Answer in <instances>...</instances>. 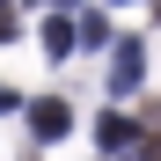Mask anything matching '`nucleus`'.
<instances>
[{"label":"nucleus","instance_id":"nucleus-1","mask_svg":"<svg viewBox=\"0 0 161 161\" xmlns=\"http://www.w3.org/2000/svg\"><path fill=\"white\" fill-rule=\"evenodd\" d=\"M139 80H147V44L139 37H117L110 44V66H103V88H110V95H132Z\"/></svg>","mask_w":161,"mask_h":161},{"label":"nucleus","instance_id":"nucleus-2","mask_svg":"<svg viewBox=\"0 0 161 161\" xmlns=\"http://www.w3.org/2000/svg\"><path fill=\"white\" fill-rule=\"evenodd\" d=\"M30 132H37V139H66V132H73V103L66 95H37L30 103Z\"/></svg>","mask_w":161,"mask_h":161},{"label":"nucleus","instance_id":"nucleus-3","mask_svg":"<svg viewBox=\"0 0 161 161\" xmlns=\"http://www.w3.org/2000/svg\"><path fill=\"white\" fill-rule=\"evenodd\" d=\"M132 139H139V125H132V117H117V110L95 117V147H103V154H125Z\"/></svg>","mask_w":161,"mask_h":161},{"label":"nucleus","instance_id":"nucleus-4","mask_svg":"<svg viewBox=\"0 0 161 161\" xmlns=\"http://www.w3.org/2000/svg\"><path fill=\"white\" fill-rule=\"evenodd\" d=\"M37 37H44L51 59H66V51H73V22H66V15H44V30H37Z\"/></svg>","mask_w":161,"mask_h":161},{"label":"nucleus","instance_id":"nucleus-5","mask_svg":"<svg viewBox=\"0 0 161 161\" xmlns=\"http://www.w3.org/2000/svg\"><path fill=\"white\" fill-rule=\"evenodd\" d=\"M73 44L103 51V44H110V22H103V15H80V22H73Z\"/></svg>","mask_w":161,"mask_h":161},{"label":"nucleus","instance_id":"nucleus-6","mask_svg":"<svg viewBox=\"0 0 161 161\" xmlns=\"http://www.w3.org/2000/svg\"><path fill=\"white\" fill-rule=\"evenodd\" d=\"M8 37H22V22H15L8 8H0V44H8Z\"/></svg>","mask_w":161,"mask_h":161},{"label":"nucleus","instance_id":"nucleus-7","mask_svg":"<svg viewBox=\"0 0 161 161\" xmlns=\"http://www.w3.org/2000/svg\"><path fill=\"white\" fill-rule=\"evenodd\" d=\"M0 110H15V88H0Z\"/></svg>","mask_w":161,"mask_h":161},{"label":"nucleus","instance_id":"nucleus-8","mask_svg":"<svg viewBox=\"0 0 161 161\" xmlns=\"http://www.w3.org/2000/svg\"><path fill=\"white\" fill-rule=\"evenodd\" d=\"M110 8H125V0H110Z\"/></svg>","mask_w":161,"mask_h":161},{"label":"nucleus","instance_id":"nucleus-9","mask_svg":"<svg viewBox=\"0 0 161 161\" xmlns=\"http://www.w3.org/2000/svg\"><path fill=\"white\" fill-rule=\"evenodd\" d=\"M59 8H66V0H59Z\"/></svg>","mask_w":161,"mask_h":161}]
</instances>
